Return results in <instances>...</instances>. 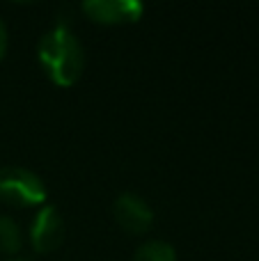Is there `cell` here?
<instances>
[{
  "mask_svg": "<svg viewBox=\"0 0 259 261\" xmlns=\"http://www.w3.org/2000/svg\"><path fill=\"white\" fill-rule=\"evenodd\" d=\"M37 58L50 83L58 87H71L78 83L85 69V50L71 28L55 25L41 37L37 46Z\"/></svg>",
  "mask_w": 259,
  "mask_h": 261,
  "instance_id": "6da1fadb",
  "label": "cell"
},
{
  "mask_svg": "<svg viewBox=\"0 0 259 261\" xmlns=\"http://www.w3.org/2000/svg\"><path fill=\"white\" fill-rule=\"evenodd\" d=\"M46 197L48 193H46V186L39 174L21 165L0 167V202L18 208H41Z\"/></svg>",
  "mask_w": 259,
  "mask_h": 261,
  "instance_id": "7a4b0ae2",
  "label": "cell"
},
{
  "mask_svg": "<svg viewBox=\"0 0 259 261\" xmlns=\"http://www.w3.org/2000/svg\"><path fill=\"white\" fill-rule=\"evenodd\" d=\"M113 216L126 234L142 236L154 225V211L149 202L138 193H122L113 204Z\"/></svg>",
  "mask_w": 259,
  "mask_h": 261,
  "instance_id": "3957f363",
  "label": "cell"
},
{
  "mask_svg": "<svg viewBox=\"0 0 259 261\" xmlns=\"http://www.w3.org/2000/svg\"><path fill=\"white\" fill-rule=\"evenodd\" d=\"M81 9L99 25H124L140 21L145 5L138 0H87L81 5Z\"/></svg>",
  "mask_w": 259,
  "mask_h": 261,
  "instance_id": "277c9868",
  "label": "cell"
},
{
  "mask_svg": "<svg viewBox=\"0 0 259 261\" xmlns=\"http://www.w3.org/2000/svg\"><path fill=\"white\" fill-rule=\"evenodd\" d=\"M64 241V220L55 206H44L37 211L30 227V243L32 250L39 254H50L62 245Z\"/></svg>",
  "mask_w": 259,
  "mask_h": 261,
  "instance_id": "5b68a950",
  "label": "cell"
},
{
  "mask_svg": "<svg viewBox=\"0 0 259 261\" xmlns=\"http://www.w3.org/2000/svg\"><path fill=\"white\" fill-rule=\"evenodd\" d=\"M23 248V234L16 220L9 216H0V254L14 259Z\"/></svg>",
  "mask_w": 259,
  "mask_h": 261,
  "instance_id": "8992f818",
  "label": "cell"
},
{
  "mask_svg": "<svg viewBox=\"0 0 259 261\" xmlns=\"http://www.w3.org/2000/svg\"><path fill=\"white\" fill-rule=\"evenodd\" d=\"M131 261H179V259L174 248L170 243H165V241H145L136 250Z\"/></svg>",
  "mask_w": 259,
  "mask_h": 261,
  "instance_id": "52a82bcc",
  "label": "cell"
},
{
  "mask_svg": "<svg viewBox=\"0 0 259 261\" xmlns=\"http://www.w3.org/2000/svg\"><path fill=\"white\" fill-rule=\"evenodd\" d=\"M5 53H7V28H5L3 18H0V60L5 58Z\"/></svg>",
  "mask_w": 259,
  "mask_h": 261,
  "instance_id": "ba28073f",
  "label": "cell"
},
{
  "mask_svg": "<svg viewBox=\"0 0 259 261\" xmlns=\"http://www.w3.org/2000/svg\"><path fill=\"white\" fill-rule=\"evenodd\" d=\"M3 261H28V259H18V257H14V259H3Z\"/></svg>",
  "mask_w": 259,
  "mask_h": 261,
  "instance_id": "9c48e42d",
  "label": "cell"
}]
</instances>
